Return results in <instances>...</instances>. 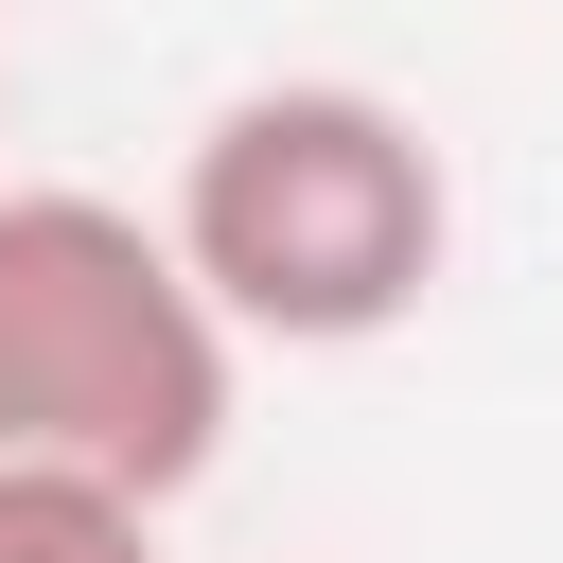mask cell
Instances as JSON below:
<instances>
[{"label": "cell", "mask_w": 563, "mask_h": 563, "mask_svg": "<svg viewBox=\"0 0 563 563\" xmlns=\"http://www.w3.org/2000/svg\"><path fill=\"white\" fill-rule=\"evenodd\" d=\"M176 246L194 282L229 299L246 352H369L440 299L457 264V176L440 141L352 88V70H282V88H229L176 158Z\"/></svg>", "instance_id": "1"}, {"label": "cell", "mask_w": 563, "mask_h": 563, "mask_svg": "<svg viewBox=\"0 0 563 563\" xmlns=\"http://www.w3.org/2000/svg\"><path fill=\"white\" fill-rule=\"evenodd\" d=\"M229 387H246V334L194 282L176 211L70 194V176L0 194V457L176 510L229 457Z\"/></svg>", "instance_id": "2"}, {"label": "cell", "mask_w": 563, "mask_h": 563, "mask_svg": "<svg viewBox=\"0 0 563 563\" xmlns=\"http://www.w3.org/2000/svg\"><path fill=\"white\" fill-rule=\"evenodd\" d=\"M0 563H158V493H106V475H35V457H0Z\"/></svg>", "instance_id": "3"}]
</instances>
